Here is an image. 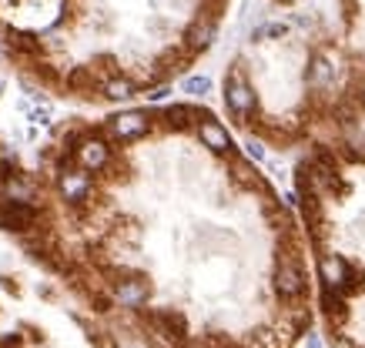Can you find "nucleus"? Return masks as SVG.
Instances as JSON below:
<instances>
[{
	"mask_svg": "<svg viewBox=\"0 0 365 348\" xmlns=\"http://www.w3.org/2000/svg\"><path fill=\"white\" fill-rule=\"evenodd\" d=\"M155 318L161 322V325H168L165 328L168 338H185L188 335V322H185V315L181 312H168L165 308V312H155Z\"/></svg>",
	"mask_w": 365,
	"mask_h": 348,
	"instance_id": "1a4fd4ad",
	"label": "nucleus"
},
{
	"mask_svg": "<svg viewBox=\"0 0 365 348\" xmlns=\"http://www.w3.org/2000/svg\"><path fill=\"white\" fill-rule=\"evenodd\" d=\"M151 298V285L144 278H124L114 285V302H121L124 308H141Z\"/></svg>",
	"mask_w": 365,
	"mask_h": 348,
	"instance_id": "0eeeda50",
	"label": "nucleus"
},
{
	"mask_svg": "<svg viewBox=\"0 0 365 348\" xmlns=\"http://www.w3.org/2000/svg\"><path fill=\"white\" fill-rule=\"evenodd\" d=\"M319 268H322V281H325V285H332V288H339L342 295L359 288V275H355V268L342 258V255H335V251H322Z\"/></svg>",
	"mask_w": 365,
	"mask_h": 348,
	"instance_id": "39448f33",
	"label": "nucleus"
},
{
	"mask_svg": "<svg viewBox=\"0 0 365 348\" xmlns=\"http://www.w3.org/2000/svg\"><path fill=\"white\" fill-rule=\"evenodd\" d=\"M305 348H322V342H319V338H315V335H312V332H309V338H305Z\"/></svg>",
	"mask_w": 365,
	"mask_h": 348,
	"instance_id": "f8f14e48",
	"label": "nucleus"
},
{
	"mask_svg": "<svg viewBox=\"0 0 365 348\" xmlns=\"http://www.w3.org/2000/svg\"><path fill=\"white\" fill-rule=\"evenodd\" d=\"M278 4H285V7H292V4H295V0H278Z\"/></svg>",
	"mask_w": 365,
	"mask_h": 348,
	"instance_id": "ddd939ff",
	"label": "nucleus"
},
{
	"mask_svg": "<svg viewBox=\"0 0 365 348\" xmlns=\"http://www.w3.org/2000/svg\"><path fill=\"white\" fill-rule=\"evenodd\" d=\"M101 131L111 137L114 144H138L155 131V114L148 111H121L111 114L108 121L101 124Z\"/></svg>",
	"mask_w": 365,
	"mask_h": 348,
	"instance_id": "f03ea898",
	"label": "nucleus"
},
{
	"mask_svg": "<svg viewBox=\"0 0 365 348\" xmlns=\"http://www.w3.org/2000/svg\"><path fill=\"white\" fill-rule=\"evenodd\" d=\"M342 31L355 41L352 51H342L345 60V90L349 101L365 114V0H339Z\"/></svg>",
	"mask_w": 365,
	"mask_h": 348,
	"instance_id": "f257e3e1",
	"label": "nucleus"
},
{
	"mask_svg": "<svg viewBox=\"0 0 365 348\" xmlns=\"http://www.w3.org/2000/svg\"><path fill=\"white\" fill-rule=\"evenodd\" d=\"M195 137H198V144L205 147V151H211V154H232V151H238L232 135H228V127H225L218 117H211L208 111L198 114V121H195Z\"/></svg>",
	"mask_w": 365,
	"mask_h": 348,
	"instance_id": "20e7f679",
	"label": "nucleus"
},
{
	"mask_svg": "<svg viewBox=\"0 0 365 348\" xmlns=\"http://www.w3.org/2000/svg\"><path fill=\"white\" fill-rule=\"evenodd\" d=\"M292 322H295V328H299V332H309V328H312V312L299 305V308L292 312Z\"/></svg>",
	"mask_w": 365,
	"mask_h": 348,
	"instance_id": "9b49d317",
	"label": "nucleus"
},
{
	"mask_svg": "<svg viewBox=\"0 0 365 348\" xmlns=\"http://www.w3.org/2000/svg\"><path fill=\"white\" fill-rule=\"evenodd\" d=\"M37 225V204H27V201H11L0 194V231H34Z\"/></svg>",
	"mask_w": 365,
	"mask_h": 348,
	"instance_id": "423d86ee",
	"label": "nucleus"
},
{
	"mask_svg": "<svg viewBox=\"0 0 365 348\" xmlns=\"http://www.w3.org/2000/svg\"><path fill=\"white\" fill-rule=\"evenodd\" d=\"M134 94H138V80L128 74H114L101 84V97H108V101H128Z\"/></svg>",
	"mask_w": 365,
	"mask_h": 348,
	"instance_id": "6e6552de",
	"label": "nucleus"
},
{
	"mask_svg": "<svg viewBox=\"0 0 365 348\" xmlns=\"http://www.w3.org/2000/svg\"><path fill=\"white\" fill-rule=\"evenodd\" d=\"M225 107L232 111V117L238 124H248V117H252L255 111V94L252 88H248V80H245L242 68L235 64L232 70H228V78H225Z\"/></svg>",
	"mask_w": 365,
	"mask_h": 348,
	"instance_id": "7ed1b4c3",
	"label": "nucleus"
},
{
	"mask_svg": "<svg viewBox=\"0 0 365 348\" xmlns=\"http://www.w3.org/2000/svg\"><path fill=\"white\" fill-rule=\"evenodd\" d=\"M211 88V80L208 78H185V90L188 94H195V97H205Z\"/></svg>",
	"mask_w": 365,
	"mask_h": 348,
	"instance_id": "9d476101",
	"label": "nucleus"
}]
</instances>
